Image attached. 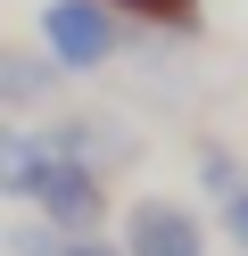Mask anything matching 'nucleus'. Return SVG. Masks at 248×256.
Wrapping results in <instances>:
<instances>
[{"label": "nucleus", "mask_w": 248, "mask_h": 256, "mask_svg": "<svg viewBox=\"0 0 248 256\" xmlns=\"http://www.w3.org/2000/svg\"><path fill=\"white\" fill-rule=\"evenodd\" d=\"M116 248L124 256H207V215L182 198H132L124 206V232H116Z\"/></svg>", "instance_id": "obj_2"}, {"label": "nucleus", "mask_w": 248, "mask_h": 256, "mask_svg": "<svg viewBox=\"0 0 248 256\" xmlns=\"http://www.w3.org/2000/svg\"><path fill=\"white\" fill-rule=\"evenodd\" d=\"M50 91H58V66L42 50H9L0 42V108H42Z\"/></svg>", "instance_id": "obj_5"}, {"label": "nucleus", "mask_w": 248, "mask_h": 256, "mask_svg": "<svg viewBox=\"0 0 248 256\" xmlns=\"http://www.w3.org/2000/svg\"><path fill=\"white\" fill-rule=\"evenodd\" d=\"M240 174H248V166H240V157H231V149H223V140H198V182H207V190H215V198H223V190H231V182H240Z\"/></svg>", "instance_id": "obj_6"}, {"label": "nucleus", "mask_w": 248, "mask_h": 256, "mask_svg": "<svg viewBox=\"0 0 248 256\" xmlns=\"http://www.w3.org/2000/svg\"><path fill=\"white\" fill-rule=\"evenodd\" d=\"M215 206H223V240H231V248L248 256V174H240V182H231V190H223Z\"/></svg>", "instance_id": "obj_7"}, {"label": "nucleus", "mask_w": 248, "mask_h": 256, "mask_svg": "<svg viewBox=\"0 0 248 256\" xmlns=\"http://www.w3.org/2000/svg\"><path fill=\"white\" fill-rule=\"evenodd\" d=\"M116 25H149V34H174V42H190V34H207V0H99Z\"/></svg>", "instance_id": "obj_4"}, {"label": "nucleus", "mask_w": 248, "mask_h": 256, "mask_svg": "<svg viewBox=\"0 0 248 256\" xmlns=\"http://www.w3.org/2000/svg\"><path fill=\"white\" fill-rule=\"evenodd\" d=\"M50 256H124V248H116L108 232H83V240H58V248H50Z\"/></svg>", "instance_id": "obj_8"}, {"label": "nucleus", "mask_w": 248, "mask_h": 256, "mask_svg": "<svg viewBox=\"0 0 248 256\" xmlns=\"http://www.w3.org/2000/svg\"><path fill=\"white\" fill-rule=\"evenodd\" d=\"M33 34H42V58L58 74H99L116 50H124V25H116L99 0H42Z\"/></svg>", "instance_id": "obj_1"}, {"label": "nucleus", "mask_w": 248, "mask_h": 256, "mask_svg": "<svg viewBox=\"0 0 248 256\" xmlns=\"http://www.w3.org/2000/svg\"><path fill=\"white\" fill-rule=\"evenodd\" d=\"M42 149H58V157H83V166H124L132 157V132L124 124H108V116H58V124H42Z\"/></svg>", "instance_id": "obj_3"}]
</instances>
